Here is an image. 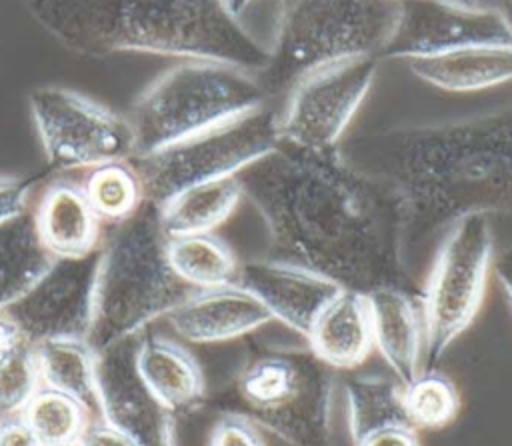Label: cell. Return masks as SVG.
<instances>
[{
  "mask_svg": "<svg viewBox=\"0 0 512 446\" xmlns=\"http://www.w3.org/2000/svg\"><path fill=\"white\" fill-rule=\"evenodd\" d=\"M242 200L236 176L190 186L160 206L168 236L206 234L224 224Z\"/></svg>",
  "mask_w": 512,
  "mask_h": 446,
  "instance_id": "603a6c76",
  "label": "cell"
},
{
  "mask_svg": "<svg viewBox=\"0 0 512 446\" xmlns=\"http://www.w3.org/2000/svg\"><path fill=\"white\" fill-rule=\"evenodd\" d=\"M32 216L42 246L54 258L82 256L100 246V220L74 182L62 180L46 188Z\"/></svg>",
  "mask_w": 512,
  "mask_h": 446,
  "instance_id": "ffe728a7",
  "label": "cell"
},
{
  "mask_svg": "<svg viewBox=\"0 0 512 446\" xmlns=\"http://www.w3.org/2000/svg\"><path fill=\"white\" fill-rule=\"evenodd\" d=\"M208 446H266L260 428L238 412H224L212 426Z\"/></svg>",
  "mask_w": 512,
  "mask_h": 446,
  "instance_id": "4dcf8cb0",
  "label": "cell"
},
{
  "mask_svg": "<svg viewBox=\"0 0 512 446\" xmlns=\"http://www.w3.org/2000/svg\"><path fill=\"white\" fill-rule=\"evenodd\" d=\"M372 326V342L394 378L406 384L420 372L424 324L420 300L406 286H378L364 294Z\"/></svg>",
  "mask_w": 512,
  "mask_h": 446,
  "instance_id": "e0dca14e",
  "label": "cell"
},
{
  "mask_svg": "<svg viewBox=\"0 0 512 446\" xmlns=\"http://www.w3.org/2000/svg\"><path fill=\"white\" fill-rule=\"evenodd\" d=\"M32 18L66 50L214 60L262 72L266 50L224 0H28Z\"/></svg>",
  "mask_w": 512,
  "mask_h": 446,
  "instance_id": "3957f363",
  "label": "cell"
},
{
  "mask_svg": "<svg viewBox=\"0 0 512 446\" xmlns=\"http://www.w3.org/2000/svg\"><path fill=\"white\" fill-rule=\"evenodd\" d=\"M194 292L168 260L160 206L144 198L100 242L96 310L88 346L98 354L136 338Z\"/></svg>",
  "mask_w": 512,
  "mask_h": 446,
  "instance_id": "277c9868",
  "label": "cell"
},
{
  "mask_svg": "<svg viewBox=\"0 0 512 446\" xmlns=\"http://www.w3.org/2000/svg\"><path fill=\"white\" fill-rule=\"evenodd\" d=\"M376 72L378 58H352L304 76L276 104L280 142L310 150L338 148Z\"/></svg>",
  "mask_w": 512,
  "mask_h": 446,
  "instance_id": "8fae6325",
  "label": "cell"
},
{
  "mask_svg": "<svg viewBox=\"0 0 512 446\" xmlns=\"http://www.w3.org/2000/svg\"><path fill=\"white\" fill-rule=\"evenodd\" d=\"M492 266H494V274L506 294V298L510 300L512 304V246L504 248L494 260H492Z\"/></svg>",
  "mask_w": 512,
  "mask_h": 446,
  "instance_id": "8d00e7d4",
  "label": "cell"
},
{
  "mask_svg": "<svg viewBox=\"0 0 512 446\" xmlns=\"http://www.w3.org/2000/svg\"><path fill=\"white\" fill-rule=\"evenodd\" d=\"M478 44H512L502 16L458 0H402V14L384 56L408 60Z\"/></svg>",
  "mask_w": 512,
  "mask_h": 446,
  "instance_id": "4fadbf2b",
  "label": "cell"
},
{
  "mask_svg": "<svg viewBox=\"0 0 512 446\" xmlns=\"http://www.w3.org/2000/svg\"><path fill=\"white\" fill-rule=\"evenodd\" d=\"M236 178L242 198L264 220L274 258L360 294L406 286L394 202L340 146L310 150L280 142Z\"/></svg>",
  "mask_w": 512,
  "mask_h": 446,
  "instance_id": "6da1fadb",
  "label": "cell"
},
{
  "mask_svg": "<svg viewBox=\"0 0 512 446\" xmlns=\"http://www.w3.org/2000/svg\"><path fill=\"white\" fill-rule=\"evenodd\" d=\"M82 192L100 222L118 224L144 202V188L132 160H118L88 170Z\"/></svg>",
  "mask_w": 512,
  "mask_h": 446,
  "instance_id": "4316f807",
  "label": "cell"
},
{
  "mask_svg": "<svg viewBox=\"0 0 512 446\" xmlns=\"http://www.w3.org/2000/svg\"><path fill=\"white\" fill-rule=\"evenodd\" d=\"M38 176L0 174V224L28 212V200Z\"/></svg>",
  "mask_w": 512,
  "mask_h": 446,
  "instance_id": "1f68e13d",
  "label": "cell"
},
{
  "mask_svg": "<svg viewBox=\"0 0 512 446\" xmlns=\"http://www.w3.org/2000/svg\"><path fill=\"white\" fill-rule=\"evenodd\" d=\"M402 62L420 82L444 92H478L512 82V44H478Z\"/></svg>",
  "mask_w": 512,
  "mask_h": 446,
  "instance_id": "d6986e66",
  "label": "cell"
},
{
  "mask_svg": "<svg viewBox=\"0 0 512 446\" xmlns=\"http://www.w3.org/2000/svg\"><path fill=\"white\" fill-rule=\"evenodd\" d=\"M28 104L52 170H90L134 158L128 118L84 94L46 84L32 90Z\"/></svg>",
  "mask_w": 512,
  "mask_h": 446,
  "instance_id": "30bf717a",
  "label": "cell"
},
{
  "mask_svg": "<svg viewBox=\"0 0 512 446\" xmlns=\"http://www.w3.org/2000/svg\"><path fill=\"white\" fill-rule=\"evenodd\" d=\"M80 444L82 446H136L126 432L106 422L104 418H96L88 422L84 434L80 436Z\"/></svg>",
  "mask_w": 512,
  "mask_h": 446,
  "instance_id": "d6a6232c",
  "label": "cell"
},
{
  "mask_svg": "<svg viewBox=\"0 0 512 446\" xmlns=\"http://www.w3.org/2000/svg\"><path fill=\"white\" fill-rule=\"evenodd\" d=\"M334 372L308 348L276 346L236 370L228 412L250 418L288 446H332Z\"/></svg>",
  "mask_w": 512,
  "mask_h": 446,
  "instance_id": "52a82bcc",
  "label": "cell"
},
{
  "mask_svg": "<svg viewBox=\"0 0 512 446\" xmlns=\"http://www.w3.org/2000/svg\"><path fill=\"white\" fill-rule=\"evenodd\" d=\"M34 348L40 382L78 400L90 416L100 418L98 356L86 340H48Z\"/></svg>",
  "mask_w": 512,
  "mask_h": 446,
  "instance_id": "7402d4cb",
  "label": "cell"
},
{
  "mask_svg": "<svg viewBox=\"0 0 512 446\" xmlns=\"http://www.w3.org/2000/svg\"><path fill=\"white\" fill-rule=\"evenodd\" d=\"M20 416L42 444L76 442L92 420L78 400L46 386H40Z\"/></svg>",
  "mask_w": 512,
  "mask_h": 446,
  "instance_id": "f1b7e54d",
  "label": "cell"
},
{
  "mask_svg": "<svg viewBox=\"0 0 512 446\" xmlns=\"http://www.w3.org/2000/svg\"><path fill=\"white\" fill-rule=\"evenodd\" d=\"M256 2H258V0H224V4H226V8L230 10V14L236 16L238 20H242L244 14H246Z\"/></svg>",
  "mask_w": 512,
  "mask_h": 446,
  "instance_id": "f35d334b",
  "label": "cell"
},
{
  "mask_svg": "<svg viewBox=\"0 0 512 446\" xmlns=\"http://www.w3.org/2000/svg\"><path fill=\"white\" fill-rule=\"evenodd\" d=\"M274 102L258 72L214 60H184L160 74L130 106L134 158Z\"/></svg>",
  "mask_w": 512,
  "mask_h": 446,
  "instance_id": "8992f818",
  "label": "cell"
},
{
  "mask_svg": "<svg viewBox=\"0 0 512 446\" xmlns=\"http://www.w3.org/2000/svg\"><path fill=\"white\" fill-rule=\"evenodd\" d=\"M168 260L194 290L232 284L238 272L232 248L214 232L168 236Z\"/></svg>",
  "mask_w": 512,
  "mask_h": 446,
  "instance_id": "d4e9b609",
  "label": "cell"
},
{
  "mask_svg": "<svg viewBox=\"0 0 512 446\" xmlns=\"http://www.w3.org/2000/svg\"><path fill=\"white\" fill-rule=\"evenodd\" d=\"M306 340L310 350L332 370L360 366L374 348L364 294L342 290L316 318Z\"/></svg>",
  "mask_w": 512,
  "mask_h": 446,
  "instance_id": "44dd1931",
  "label": "cell"
},
{
  "mask_svg": "<svg viewBox=\"0 0 512 446\" xmlns=\"http://www.w3.org/2000/svg\"><path fill=\"white\" fill-rule=\"evenodd\" d=\"M44 446H82V444L80 440H76V442H60V444H44Z\"/></svg>",
  "mask_w": 512,
  "mask_h": 446,
  "instance_id": "ab89813d",
  "label": "cell"
},
{
  "mask_svg": "<svg viewBox=\"0 0 512 446\" xmlns=\"http://www.w3.org/2000/svg\"><path fill=\"white\" fill-rule=\"evenodd\" d=\"M470 2L494 8L502 16V20L506 22V26H508V30L512 34V0H470Z\"/></svg>",
  "mask_w": 512,
  "mask_h": 446,
  "instance_id": "74e56055",
  "label": "cell"
},
{
  "mask_svg": "<svg viewBox=\"0 0 512 446\" xmlns=\"http://www.w3.org/2000/svg\"><path fill=\"white\" fill-rule=\"evenodd\" d=\"M402 404L412 428L436 430L456 418L460 396L446 374L426 368L402 384Z\"/></svg>",
  "mask_w": 512,
  "mask_h": 446,
  "instance_id": "83f0119b",
  "label": "cell"
},
{
  "mask_svg": "<svg viewBox=\"0 0 512 446\" xmlns=\"http://www.w3.org/2000/svg\"><path fill=\"white\" fill-rule=\"evenodd\" d=\"M134 350L136 338L98 354L100 418L126 432L136 446H178L176 414L140 380Z\"/></svg>",
  "mask_w": 512,
  "mask_h": 446,
  "instance_id": "5bb4252c",
  "label": "cell"
},
{
  "mask_svg": "<svg viewBox=\"0 0 512 446\" xmlns=\"http://www.w3.org/2000/svg\"><path fill=\"white\" fill-rule=\"evenodd\" d=\"M346 410L352 442L394 424H408L402 404V382L382 376H352L346 380ZM416 430V428H414Z\"/></svg>",
  "mask_w": 512,
  "mask_h": 446,
  "instance_id": "484cf974",
  "label": "cell"
},
{
  "mask_svg": "<svg viewBox=\"0 0 512 446\" xmlns=\"http://www.w3.org/2000/svg\"><path fill=\"white\" fill-rule=\"evenodd\" d=\"M40 386L34 348L24 342L0 364V418L20 414Z\"/></svg>",
  "mask_w": 512,
  "mask_h": 446,
  "instance_id": "f546056e",
  "label": "cell"
},
{
  "mask_svg": "<svg viewBox=\"0 0 512 446\" xmlns=\"http://www.w3.org/2000/svg\"><path fill=\"white\" fill-rule=\"evenodd\" d=\"M0 446H44L26 420L16 416L0 418Z\"/></svg>",
  "mask_w": 512,
  "mask_h": 446,
  "instance_id": "e575fe53",
  "label": "cell"
},
{
  "mask_svg": "<svg viewBox=\"0 0 512 446\" xmlns=\"http://www.w3.org/2000/svg\"><path fill=\"white\" fill-rule=\"evenodd\" d=\"M458 2H470V0H458ZM472 4V2H470Z\"/></svg>",
  "mask_w": 512,
  "mask_h": 446,
  "instance_id": "60d3db41",
  "label": "cell"
},
{
  "mask_svg": "<svg viewBox=\"0 0 512 446\" xmlns=\"http://www.w3.org/2000/svg\"><path fill=\"white\" fill-rule=\"evenodd\" d=\"M402 0H270L260 72L274 102L304 76L352 58H380L392 42Z\"/></svg>",
  "mask_w": 512,
  "mask_h": 446,
  "instance_id": "5b68a950",
  "label": "cell"
},
{
  "mask_svg": "<svg viewBox=\"0 0 512 446\" xmlns=\"http://www.w3.org/2000/svg\"><path fill=\"white\" fill-rule=\"evenodd\" d=\"M340 152L392 198L404 266L464 216H512V104L366 134Z\"/></svg>",
  "mask_w": 512,
  "mask_h": 446,
  "instance_id": "7a4b0ae2",
  "label": "cell"
},
{
  "mask_svg": "<svg viewBox=\"0 0 512 446\" xmlns=\"http://www.w3.org/2000/svg\"><path fill=\"white\" fill-rule=\"evenodd\" d=\"M24 344L20 332L16 330V326L12 324V320L4 314V310L0 312V364L14 354L20 346Z\"/></svg>",
  "mask_w": 512,
  "mask_h": 446,
  "instance_id": "d590c367",
  "label": "cell"
},
{
  "mask_svg": "<svg viewBox=\"0 0 512 446\" xmlns=\"http://www.w3.org/2000/svg\"><path fill=\"white\" fill-rule=\"evenodd\" d=\"M492 260L494 232L490 216H464L444 232L420 298L422 356L428 368H434L474 322Z\"/></svg>",
  "mask_w": 512,
  "mask_h": 446,
  "instance_id": "9c48e42d",
  "label": "cell"
},
{
  "mask_svg": "<svg viewBox=\"0 0 512 446\" xmlns=\"http://www.w3.org/2000/svg\"><path fill=\"white\" fill-rule=\"evenodd\" d=\"M52 258L38 238L30 210L0 224V312L32 286Z\"/></svg>",
  "mask_w": 512,
  "mask_h": 446,
  "instance_id": "cb8c5ba5",
  "label": "cell"
},
{
  "mask_svg": "<svg viewBox=\"0 0 512 446\" xmlns=\"http://www.w3.org/2000/svg\"><path fill=\"white\" fill-rule=\"evenodd\" d=\"M164 320L186 342L218 344L258 330L272 316L254 294L232 282L194 290Z\"/></svg>",
  "mask_w": 512,
  "mask_h": 446,
  "instance_id": "2e32d148",
  "label": "cell"
},
{
  "mask_svg": "<svg viewBox=\"0 0 512 446\" xmlns=\"http://www.w3.org/2000/svg\"><path fill=\"white\" fill-rule=\"evenodd\" d=\"M100 246L82 256L52 258L4 314L30 346L48 340H86L96 310Z\"/></svg>",
  "mask_w": 512,
  "mask_h": 446,
  "instance_id": "7c38bea8",
  "label": "cell"
},
{
  "mask_svg": "<svg viewBox=\"0 0 512 446\" xmlns=\"http://www.w3.org/2000/svg\"><path fill=\"white\" fill-rule=\"evenodd\" d=\"M278 144V106L268 102L154 154L132 158V164L144 198L162 206L190 186L238 176Z\"/></svg>",
  "mask_w": 512,
  "mask_h": 446,
  "instance_id": "ba28073f",
  "label": "cell"
},
{
  "mask_svg": "<svg viewBox=\"0 0 512 446\" xmlns=\"http://www.w3.org/2000/svg\"><path fill=\"white\" fill-rule=\"evenodd\" d=\"M236 284L300 336H308L322 310L344 290L330 278L280 258H254L238 266Z\"/></svg>",
  "mask_w": 512,
  "mask_h": 446,
  "instance_id": "9a60e30c",
  "label": "cell"
},
{
  "mask_svg": "<svg viewBox=\"0 0 512 446\" xmlns=\"http://www.w3.org/2000/svg\"><path fill=\"white\" fill-rule=\"evenodd\" d=\"M354 446H420L418 434L408 424H394L370 432Z\"/></svg>",
  "mask_w": 512,
  "mask_h": 446,
  "instance_id": "836d02e7",
  "label": "cell"
},
{
  "mask_svg": "<svg viewBox=\"0 0 512 446\" xmlns=\"http://www.w3.org/2000/svg\"><path fill=\"white\" fill-rule=\"evenodd\" d=\"M134 364L148 392L170 412L182 414L202 402L206 392L202 366L180 342L166 336L136 340Z\"/></svg>",
  "mask_w": 512,
  "mask_h": 446,
  "instance_id": "ac0fdd59",
  "label": "cell"
}]
</instances>
